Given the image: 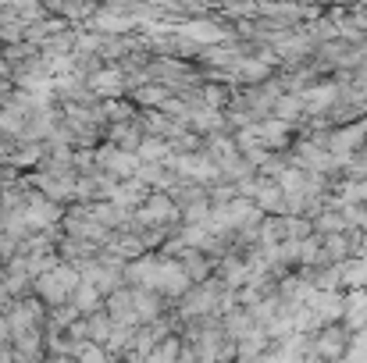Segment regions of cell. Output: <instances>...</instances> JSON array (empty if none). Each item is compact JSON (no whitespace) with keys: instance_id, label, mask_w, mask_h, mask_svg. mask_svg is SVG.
Returning <instances> with one entry per match:
<instances>
[{"instance_id":"cell-1","label":"cell","mask_w":367,"mask_h":363,"mask_svg":"<svg viewBox=\"0 0 367 363\" xmlns=\"http://www.w3.org/2000/svg\"><path fill=\"white\" fill-rule=\"evenodd\" d=\"M75 288H79V285H75V271H64V267H57L54 274H43V278H40V296L50 299V303L68 299Z\"/></svg>"},{"instance_id":"cell-2","label":"cell","mask_w":367,"mask_h":363,"mask_svg":"<svg viewBox=\"0 0 367 363\" xmlns=\"http://www.w3.org/2000/svg\"><path fill=\"white\" fill-rule=\"evenodd\" d=\"M343 339H346V332H343V328H328V332L317 339V349H321L328 360H339V356L346 353V342H343Z\"/></svg>"},{"instance_id":"cell-3","label":"cell","mask_w":367,"mask_h":363,"mask_svg":"<svg viewBox=\"0 0 367 363\" xmlns=\"http://www.w3.org/2000/svg\"><path fill=\"white\" fill-rule=\"evenodd\" d=\"M75 292H79V310H93L96 306V288L93 285H79Z\"/></svg>"},{"instance_id":"cell-4","label":"cell","mask_w":367,"mask_h":363,"mask_svg":"<svg viewBox=\"0 0 367 363\" xmlns=\"http://www.w3.org/2000/svg\"><path fill=\"white\" fill-rule=\"evenodd\" d=\"M79 363H107V356H103V349L89 346V349H82V353H79Z\"/></svg>"}]
</instances>
